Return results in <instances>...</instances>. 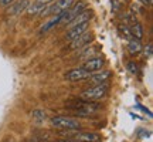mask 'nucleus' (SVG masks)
<instances>
[{"instance_id": "nucleus-2", "label": "nucleus", "mask_w": 153, "mask_h": 142, "mask_svg": "<svg viewBox=\"0 0 153 142\" xmlns=\"http://www.w3.org/2000/svg\"><path fill=\"white\" fill-rule=\"evenodd\" d=\"M51 125L58 129H65V131H78L81 128L79 121H76L72 117H65V115H57L51 118Z\"/></svg>"}, {"instance_id": "nucleus-24", "label": "nucleus", "mask_w": 153, "mask_h": 142, "mask_svg": "<svg viewBox=\"0 0 153 142\" xmlns=\"http://www.w3.org/2000/svg\"><path fill=\"white\" fill-rule=\"evenodd\" d=\"M36 1H38V3H41V4L48 6L50 3H53V1H55V0H36Z\"/></svg>"}, {"instance_id": "nucleus-1", "label": "nucleus", "mask_w": 153, "mask_h": 142, "mask_svg": "<svg viewBox=\"0 0 153 142\" xmlns=\"http://www.w3.org/2000/svg\"><path fill=\"white\" fill-rule=\"evenodd\" d=\"M70 109H74L75 115H79V117H89L91 114H95L98 109H101V105L97 104V102H92V101H75L72 102L71 105H68Z\"/></svg>"}, {"instance_id": "nucleus-15", "label": "nucleus", "mask_w": 153, "mask_h": 142, "mask_svg": "<svg viewBox=\"0 0 153 142\" xmlns=\"http://www.w3.org/2000/svg\"><path fill=\"white\" fill-rule=\"evenodd\" d=\"M143 33H145V30H143V26L140 23H133L131 27V34L133 38H137V40H142L143 38Z\"/></svg>"}, {"instance_id": "nucleus-4", "label": "nucleus", "mask_w": 153, "mask_h": 142, "mask_svg": "<svg viewBox=\"0 0 153 142\" xmlns=\"http://www.w3.org/2000/svg\"><path fill=\"white\" fill-rule=\"evenodd\" d=\"M74 1H75V0H57L54 4L45 6V9L40 13V16L47 17V16H55V14L64 13V11H67L74 4Z\"/></svg>"}, {"instance_id": "nucleus-23", "label": "nucleus", "mask_w": 153, "mask_h": 142, "mask_svg": "<svg viewBox=\"0 0 153 142\" xmlns=\"http://www.w3.org/2000/svg\"><path fill=\"white\" fill-rule=\"evenodd\" d=\"M13 1H14V0H0V6L6 7V6H10Z\"/></svg>"}, {"instance_id": "nucleus-11", "label": "nucleus", "mask_w": 153, "mask_h": 142, "mask_svg": "<svg viewBox=\"0 0 153 142\" xmlns=\"http://www.w3.org/2000/svg\"><path fill=\"white\" fill-rule=\"evenodd\" d=\"M88 24H89V23H84V24H78V26H75V27L68 28V33H67L65 38L68 40V41H71V40H74L75 37L81 36L82 33H85V31L88 30Z\"/></svg>"}, {"instance_id": "nucleus-26", "label": "nucleus", "mask_w": 153, "mask_h": 142, "mask_svg": "<svg viewBox=\"0 0 153 142\" xmlns=\"http://www.w3.org/2000/svg\"><path fill=\"white\" fill-rule=\"evenodd\" d=\"M58 142H78V141H75V139H60Z\"/></svg>"}, {"instance_id": "nucleus-6", "label": "nucleus", "mask_w": 153, "mask_h": 142, "mask_svg": "<svg viewBox=\"0 0 153 142\" xmlns=\"http://www.w3.org/2000/svg\"><path fill=\"white\" fill-rule=\"evenodd\" d=\"M89 75H91V72L81 67V68H74V70L67 71L65 74H64V78H65L67 81L76 82V81H82V80H87V78H89Z\"/></svg>"}, {"instance_id": "nucleus-18", "label": "nucleus", "mask_w": 153, "mask_h": 142, "mask_svg": "<svg viewBox=\"0 0 153 142\" xmlns=\"http://www.w3.org/2000/svg\"><path fill=\"white\" fill-rule=\"evenodd\" d=\"M123 19H125V23H136V14L133 13L132 10H129V11H126L125 14H123Z\"/></svg>"}, {"instance_id": "nucleus-20", "label": "nucleus", "mask_w": 153, "mask_h": 142, "mask_svg": "<svg viewBox=\"0 0 153 142\" xmlns=\"http://www.w3.org/2000/svg\"><path fill=\"white\" fill-rule=\"evenodd\" d=\"M128 70L131 71L132 74H137V72H139V67H137L136 63H133V61H129V63H128Z\"/></svg>"}, {"instance_id": "nucleus-7", "label": "nucleus", "mask_w": 153, "mask_h": 142, "mask_svg": "<svg viewBox=\"0 0 153 142\" xmlns=\"http://www.w3.org/2000/svg\"><path fill=\"white\" fill-rule=\"evenodd\" d=\"M94 16V11L89 10V9H87V10H84L82 13H79L78 16H75L74 19H72L71 22L68 23V28L71 27H75V26H78V24H84V23H89V20L92 19Z\"/></svg>"}, {"instance_id": "nucleus-8", "label": "nucleus", "mask_w": 153, "mask_h": 142, "mask_svg": "<svg viewBox=\"0 0 153 142\" xmlns=\"http://www.w3.org/2000/svg\"><path fill=\"white\" fill-rule=\"evenodd\" d=\"M104 66H105L104 58H101V57H94V58H89V60L85 61L82 68H85L87 71H89V72L92 74V72H97V71L102 70Z\"/></svg>"}, {"instance_id": "nucleus-22", "label": "nucleus", "mask_w": 153, "mask_h": 142, "mask_svg": "<svg viewBox=\"0 0 153 142\" xmlns=\"http://www.w3.org/2000/svg\"><path fill=\"white\" fill-rule=\"evenodd\" d=\"M152 54H153V44L149 43L146 46V49H145V55L146 57H152Z\"/></svg>"}, {"instance_id": "nucleus-12", "label": "nucleus", "mask_w": 153, "mask_h": 142, "mask_svg": "<svg viewBox=\"0 0 153 142\" xmlns=\"http://www.w3.org/2000/svg\"><path fill=\"white\" fill-rule=\"evenodd\" d=\"M28 0H19V1H16V3H13V4L9 7V10H7V13L9 14H11V16H16V14H20V13H23V11L26 10L28 7Z\"/></svg>"}, {"instance_id": "nucleus-19", "label": "nucleus", "mask_w": 153, "mask_h": 142, "mask_svg": "<svg viewBox=\"0 0 153 142\" xmlns=\"http://www.w3.org/2000/svg\"><path fill=\"white\" fill-rule=\"evenodd\" d=\"M119 31L122 34H123V36H125V37H128V38H132V34H131V28L128 27V26H126V24H119Z\"/></svg>"}, {"instance_id": "nucleus-5", "label": "nucleus", "mask_w": 153, "mask_h": 142, "mask_svg": "<svg viewBox=\"0 0 153 142\" xmlns=\"http://www.w3.org/2000/svg\"><path fill=\"white\" fill-rule=\"evenodd\" d=\"M94 33L92 31H85L82 33L81 36L75 37L74 40H71V44H70V50H78V49H82V47H87L88 44L91 43L94 40Z\"/></svg>"}, {"instance_id": "nucleus-21", "label": "nucleus", "mask_w": 153, "mask_h": 142, "mask_svg": "<svg viewBox=\"0 0 153 142\" xmlns=\"http://www.w3.org/2000/svg\"><path fill=\"white\" fill-rule=\"evenodd\" d=\"M111 6H112V10H114L115 13H118V11L120 10V7H122L119 0H111Z\"/></svg>"}, {"instance_id": "nucleus-10", "label": "nucleus", "mask_w": 153, "mask_h": 142, "mask_svg": "<svg viewBox=\"0 0 153 142\" xmlns=\"http://www.w3.org/2000/svg\"><path fill=\"white\" fill-rule=\"evenodd\" d=\"M111 77H112V72L106 70H99L97 72H92L89 75V80L92 84H104L105 81H108Z\"/></svg>"}, {"instance_id": "nucleus-17", "label": "nucleus", "mask_w": 153, "mask_h": 142, "mask_svg": "<svg viewBox=\"0 0 153 142\" xmlns=\"http://www.w3.org/2000/svg\"><path fill=\"white\" fill-rule=\"evenodd\" d=\"M31 117H33V120L36 121L37 124H41V122H44V120H45V112L41 111V109H36V111H33Z\"/></svg>"}, {"instance_id": "nucleus-16", "label": "nucleus", "mask_w": 153, "mask_h": 142, "mask_svg": "<svg viewBox=\"0 0 153 142\" xmlns=\"http://www.w3.org/2000/svg\"><path fill=\"white\" fill-rule=\"evenodd\" d=\"M44 9H45V4H41V3H38V1H34L33 4H28V7L26 10H27V13L30 16H37Z\"/></svg>"}, {"instance_id": "nucleus-3", "label": "nucleus", "mask_w": 153, "mask_h": 142, "mask_svg": "<svg viewBox=\"0 0 153 142\" xmlns=\"http://www.w3.org/2000/svg\"><path fill=\"white\" fill-rule=\"evenodd\" d=\"M109 90V85L108 84H94L92 87L87 88L85 91H82L79 94V97L82 99H87V101H92V99H101L102 97L106 95Z\"/></svg>"}, {"instance_id": "nucleus-25", "label": "nucleus", "mask_w": 153, "mask_h": 142, "mask_svg": "<svg viewBox=\"0 0 153 142\" xmlns=\"http://www.w3.org/2000/svg\"><path fill=\"white\" fill-rule=\"evenodd\" d=\"M140 1H142L145 6H150V4H152V0H140Z\"/></svg>"}, {"instance_id": "nucleus-14", "label": "nucleus", "mask_w": 153, "mask_h": 142, "mask_svg": "<svg viewBox=\"0 0 153 142\" xmlns=\"http://www.w3.org/2000/svg\"><path fill=\"white\" fill-rule=\"evenodd\" d=\"M60 24H61V13H60V14H55V16H53V19H51L50 22H47L43 27L40 28V33H47V31L53 30L54 27L60 26Z\"/></svg>"}, {"instance_id": "nucleus-13", "label": "nucleus", "mask_w": 153, "mask_h": 142, "mask_svg": "<svg viewBox=\"0 0 153 142\" xmlns=\"http://www.w3.org/2000/svg\"><path fill=\"white\" fill-rule=\"evenodd\" d=\"M143 46L140 43V40H137V38H129V43H128V51H129V54L131 55H136L139 54L140 51H142Z\"/></svg>"}, {"instance_id": "nucleus-9", "label": "nucleus", "mask_w": 153, "mask_h": 142, "mask_svg": "<svg viewBox=\"0 0 153 142\" xmlns=\"http://www.w3.org/2000/svg\"><path fill=\"white\" fill-rule=\"evenodd\" d=\"M70 137H72L78 142H99L101 135H98L97 132H75L71 134Z\"/></svg>"}]
</instances>
